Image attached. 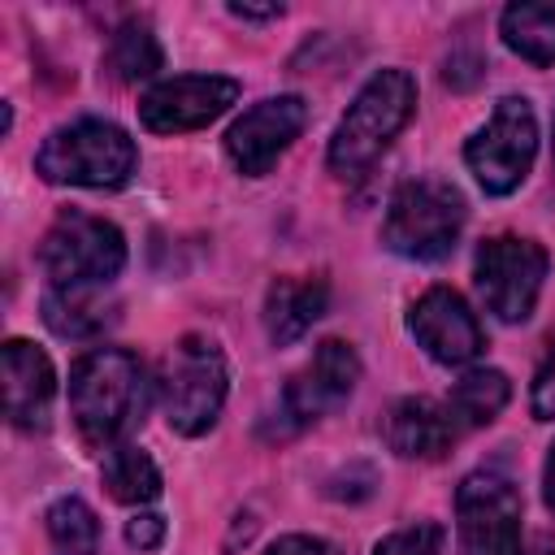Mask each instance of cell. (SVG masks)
Wrapping results in <instances>:
<instances>
[{"mask_svg":"<svg viewBox=\"0 0 555 555\" xmlns=\"http://www.w3.org/2000/svg\"><path fill=\"white\" fill-rule=\"evenodd\" d=\"M147 403V373L121 347L87 351L69 373V412L87 442L108 447L117 442Z\"/></svg>","mask_w":555,"mask_h":555,"instance_id":"obj_1","label":"cell"},{"mask_svg":"<svg viewBox=\"0 0 555 555\" xmlns=\"http://www.w3.org/2000/svg\"><path fill=\"white\" fill-rule=\"evenodd\" d=\"M108 69L117 82H139V78H152L160 69V43L152 35L147 22L130 17L113 30L108 39Z\"/></svg>","mask_w":555,"mask_h":555,"instance_id":"obj_20","label":"cell"},{"mask_svg":"<svg viewBox=\"0 0 555 555\" xmlns=\"http://www.w3.org/2000/svg\"><path fill=\"white\" fill-rule=\"evenodd\" d=\"M134 139L121 126L95 117L52 130L35 156V169L61 186H121L134 173Z\"/></svg>","mask_w":555,"mask_h":555,"instance_id":"obj_3","label":"cell"},{"mask_svg":"<svg viewBox=\"0 0 555 555\" xmlns=\"http://www.w3.org/2000/svg\"><path fill=\"white\" fill-rule=\"evenodd\" d=\"M225 386H230V377H225V360H221L217 343L204 334L178 338V347L160 364V403H165L169 429H178L186 438L212 429V421L225 403Z\"/></svg>","mask_w":555,"mask_h":555,"instance_id":"obj_5","label":"cell"},{"mask_svg":"<svg viewBox=\"0 0 555 555\" xmlns=\"http://www.w3.org/2000/svg\"><path fill=\"white\" fill-rule=\"evenodd\" d=\"M412 108H416V78L408 69L373 74L330 139V169L338 178H356L360 169H369L390 147V139L408 126Z\"/></svg>","mask_w":555,"mask_h":555,"instance_id":"obj_2","label":"cell"},{"mask_svg":"<svg viewBox=\"0 0 555 555\" xmlns=\"http://www.w3.org/2000/svg\"><path fill=\"white\" fill-rule=\"evenodd\" d=\"M503 43L533 61V65H555V0H520L503 9Z\"/></svg>","mask_w":555,"mask_h":555,"instance_id":"obj_18","label":"cell"},{"mask_svg":"<svg viewBox=\"0 0 555 555\" xmlns=\"http://www.w3.org/2000/svg\"><path fill=\"white\" fill-rule=\"evenodd\" d=\"M52 395H56L52 360L26 338H9L4 343V412H9V421L17 429L43 425Z\"/></svg>","mask_w":555,"mask_h":555,"instance_id":"obj_14","label":"cell"},{"mask_svg":"<svg viewBox=\"0 0 555 555\" xmlns=\"http://www.w3.org/2000/svg\"><path fill=\"white\" fill-rule=\"evenodd\" d=\"M464 230V199L438 178L403 182L386 208L382 243L408 260H442Z\"/></svg>","mask_w":555,"mask_h":555,"instance_id":"obj_4","label":"cell"},{"mask_svg":"<svg viewBox=\"0 0 555 555\" xmlns=\"http://www.w3.org/2000/svg\"><path fill=\"white\" fill-rule=\"evenodd\" d=\"M507 395H512V386H507V377L499 369H468L451 386L447 408H451L455 425H486V421H494L503 412Z\"/></svg>","mask_w":555,"mask_h":555,"instance_id":"obj_19","label":"cell"},{"mask_svg":"<svg viewBox=\"0 0 555 555\" xmlns=\"http://www.w3.org/2000/svg\"><path fill=\"white\" fill-rule=\"evenodd\" d=\"M533 416L538 421H555V351L546 356V364L533 377Z\"/></svg>","mask_w":555,"mask_h":555,"instance_id":"obj_24","label":"cell"},{"mask_svg":"<svg viewBox=\"0 0 555 555\" xmlns=\"http://www.w3.org/2000/svg\"><path fill=\"white\" fill-rule=\"evenodd\" d=\"M360 382V360L356 351L343 343V338H325L312 360L291 377V386L282 390V416H286V429H304L308 421L334 412L338 403H347V395L356 390Z\"/></svg>","mask_w":555,"mask_h":555,"instance_id":"obj_11","label":"cell"},{"mask_svg":"<svg viewBox=\"0 0 555 555\" xmlns=\"http://www.w3.org/2000/svg\"><path fill=\"white\" fill-rule=\"evenodd\" d=\"M330 304V286L321 278H278L264 295V330L278 347L304 338L312 330V321L325 312Z\"/></svg>","mask_w":555,"mask_h":555,"instance_id":"obj_16","label":"cell"},{"mask_svg":"<svg viewBox=\"0 0 555 555\" xmlns=\"http://www.w3.org/2000/svg\"><path fill=\"white\" fill-rule=\"evenodd\" d=\"M542 486H546V503L555 507V447H551V455H546V473H542Z\"/></svg>","mask_w":555,"mask_h":555,"instance_id":"obj_28","label":"cell"},{"mask_svg":"<svg viewBox=\"0 0 555 555\" xmlns=\"http://www.w3.org/2000/svg\"><path fill=\"white\" fill-rule=\"evenodd\" d=\"M39 264L52 278V286H104L126 264V238L104 217L61 212L43 234Z\"/></svg>","mask_w":555,"mask_h":555,"instance_id":"obj_6","label":"cell"},{"mask_svg":"<svg viewBox=\"0 0 555 555\" xmlns=\"http://www.w3.org/2000/svg\"><path fill=\"white\" fill-rule=\"evenodd\" d=\"M160 538H165V520H160V516H152V512H143V516H134V520L126 525V542H130V546H139V551L160 546Z\"/></svg>","mask_w":555,"mask_h":555,"instance_id":"obj_25","label":"cell"},{"mask_svg":"<svg viewBox=\"0 0 555 555\" xmlns=\"http://www.w3.org/2000/svg\"><path fill=\"white\" fill-rule=\"evenodd\" d=\"M408 330H412V338H416L438 364H468V360H477L481 347H486L473 308H468L464 295L451 291V286H429V291L412 304Z\"/></svg>","mask_w":555,"mask_h":555,"instance_id":"obj_13","label":"cell"},{"mask_svg":"<svg viewBox=\"0 0 555 555\" xmlns=\"http://www.w3.org/2000/svg\"><path fill=\"white\" fill-rule=\"evenodd\" d=\"M234 100H238V82L234 78H221V74H182V78L156 82L139 100V121L147 130H156V134H182V130H199L212 117H221Z\"/></svg>","mask_w":555,"mask_h":555,"instance_id":"obj_10","label":"cell"},{"mask_svg":"<svg viewBox=\"0 0 555 555\" xmlns=\"http://www.w3.org/2000/svg\"><path fill=\"white\" fill-rule=\"evenodd\" d=\"M533 152H538V121H533L529 100H520V95L499 100L494 113H490V121L464 147L473 178L490 195L516 191L525 182L529 165H533Z\"/></svg>","mask_w":555,"mask_h":555,"instance_id":"obj_7","label":"cell"},{"mask_svg":"<svg viewBox=\"0 0 555 555\" xmlns=\"http://www.w3.org/2000/svg\"><path fill=\"white\" fill-rule=\"evenodd\" d=\"M460 551L464 555H525L520 546V494L499 473L464 477L455 494Z\"/></svg>","mask_w":555,"mask_h":555,"instance_id":"obj_9","label":"cell"},{"mask_svg":"<svg viewBox=\"0 0 555 555\" xmlns=\"http://www.w3.org/2000/svg\"><path fill=\"white\" fill-rule=\"evenodd\" d=\"M455 434H460V425H455L451 408L438 399H425V395H408L386 412V442L403 460H438L451 451Z\"/></svg>","mask_w":555,"mask_h":555,"instance_id":"obj_15","label":"cell"},{"mask_svg":"<svg viewBox=\"0 0 555 555\" xmlns=\"http://www.w3.org/2000/svg\"><path fill=\"white\" fill-rule=\"evenodd\" d=\"M551 156H555V152H551Z\"/></svg>","mask_w":555,"mask_h":555,"instance_id":"obj_29","label":"cell"},{"mask_svg":"<svg viewBox=\"0 0 555 555\" xmlns=\"http://www.w3.org/2000/svg\"><path fill=\"white\" fill-rule=\"evenodd\" d=\"M308 121V108L299 95H273V100H260L251 104L230 130H225V152L230 160L247 173V178H260L278 165V156L299 139Z\"/></svg>","mask_w":555,"mask_h":555,"instance_id":"obj_12","label":"cell"},{"mask_svg":"<svg viewBox=\"0 0 555 555\" xmlns=\"http://www.w3.org/2000/svg\"><path fill=\"white\" fill-rule=\"evenodd\" d=\"M442 525H408V529H395L390 538H382L373 546V555H442Z\"/></svg>","mask_w":555,"mask_h":555,"instance_id":"obj_23","label":"cell"},{"mask_svg":"<svg viewBox=\"0 0 555 555\" xmlns=\"http://www.w3.org/2000/svg\"><path fill=\"white\" fill-rule=\"evenodd\" d=\"M230 13H234V17L264 22V17H282V4H264V9H256V4H230Z\"/></svg>","mask_w":555,"mask_h":555,"instance_id":"obj_27","label":"cell"},{"mask_svg":"<svg viewBox=\"0 0 555 555\" xmlns=\"http://www.w3.org/2000/svg\"><path fill=\"white\" fill-rule=\"evenodd\" d=\"M546 278V251L533 238L499 234L477 251V291L499 321H525Z\"/></svg>","mask_w":555,"mask_h":555,"instance_id":"obj_8","label":"cell"},{"mask_svg":"<svg viewBox=\"0 0 555 555\" xmlns=\"http://www.w3.org/2000/svg\"><path fill=\"white\" fill-rule=\"evenodd\" d=\"M104 486L117 503H152L160 494V468L139 447H113L104 460Z\"/></svg>","mask_w":555,"mask_h":555,"instance_id":"obj_21","label":"cell"},{"mask_svg":"<svg viewBox=\"0 0 555 555\" xmlns=\"http://www.w3.org/2000/svg\"><path fill=\"white\" fill-rule=\"evenodd\" d=\"M48 542L52 555H95L100 520L82 499H56L48 507Z\"/></svg>","mask_w":555,"mask_h":555,"instance_id":"obj_22","label":"cell"},{"mask_svg":"<svg viewBox=\"0 0 555 555\" xmlns=\"http://www.w3.org/2000/svg\"><path fill=\"white\" fill-rule=\"evenodd\" d=\"M264 555H338L330 542L321 538H304V533H291V538H278Z\"/></svg>","mask_w":555,"mask_h":555,"instance_id":"obj_26","label":"cell"},{"mask_svg":"<svg viewBox=\"0 0 555 555\" xmlns=\"http://www.w3.org/2000/svg\"><path fill=\"white\" fill-rule=\"evenodd\" d=\"M43 321L61 338H95L113 321V304H104L100 286H52L43 295Z\"/></svg>","mask_w":555,"mask_h":555,"instance_id":"obj_17","label":"cell"}]
</instances>
